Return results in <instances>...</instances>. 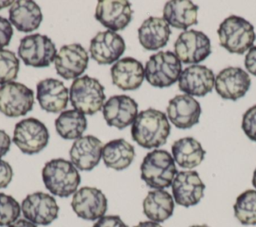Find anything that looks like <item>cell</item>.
I'll return each mask as SVG.
<instances>
[{"label": "cell", "instance_id": "1", "mask_svg": "<svg viewBox=\"0 0 256 227\" xmlns=\"http://www.w3.org/2000/svg\"><path fill=\"white\" fill-rule=\"evenodd\" d=\"M170 124L162 111L148 108L141 111L131 126L132 139L146 149L157 148L166 143L170 134Z\"/></svg>", "mask_w": 256, "mask_h": 227}, {"label": "cell", "instance_id": "2", "mask_svg": "<svg viewBox=\"0 0 256 227\" xmlns=\"http://www.w3.org/2000/svg\"><path fill=\"white\" fill-rule=\"evenodd\" d=\"M42 179L49 192L62 198L74 194L81 181L77 168L62 158L52 159L44 165Z\"/></svg>", "mask_w": 256, "mask_h": 227}, {"label": "cell", "instance_id": "3", "mask_svg": "<svg viewBox=\"0 0 256 227\" xmlns=\"http://www.w3.org/2000/svg\"><path fill=\"white\" fill-rule=\"evenodd\" d=\"M140 170L142 180L147 186L154 189L169 187L178 173L171 154L161 149L149 152L144 157Z\"/></svg>", "mask_w": 256, "mask_h": 227}, {"label": "cell", "instance_id": "4", "mask_svg": "<svg viewBox=\"0 0 256 227\" xmlns=\"http://www.w3.org/2000/svg\"><path fill=\"white\" fill-rule=\"evenodd\" d=\"M217 34L220 45L230 53L243 54L256 39L253 25L244 18L231 15L220 24Z\"/></svg>", "mask_w": 256, "mask_h": 227}, {"label": "cell", "instance_id": "5", "mask_svg": "<svg viewBox=\"0 0 256 227\" xmlns=\"http://www.w3.org/2000/svg\"><path fill=\"white\" fill-rule=\"evenodd\" d=\"M69 99L74 109L84 115H93L104 105V87L93 77L88 75L79 77L71 84Z\"/></svg>", "mask_w": 256, "mask_h": 227}, {"label": "cell", "instance_id": "6", "mask_svg": "<svg viewBox=\"0 0 256 227\" xmlns=\"http://www.w3.org/2000/svg\"><path fill=\"white\" fill-rule=\"evenodd\" d=\"M145 78L154 87H169L174 84L182 72V64L175 53L160 51L150 56L145 65Z\"/></svg>", "mask_w": 256, "mask_h": 227}, {"label": "cell", "instance_id": "7", "mask_svg": "<svg viewBox=\"0 0 256 227\" xmlns=\"http://www.w3.org/2000/svg\"><path fill=\"white\" fill-rule=\"evenodd\" d=\"M57 51L52 40L42 34H32L21 39L18 55L25 65L48 67L56 57Z\"/></svg>", "mask_w": 256, "mask_h": 227}, {"label": "cell", "instance_id": "8", "mask_svg": "<svg viewBox=\"0 0 256 227\" xmlns=\"http://www.w3.org/2000/svg\"><path fill=\"white\" fill-rule=\"evenodd\" d=\"M49 133L40 120L30 117L19 121L14 128L13 142L24 153L36 154L48 144Z\"/></svg>", "mask_w": 256, "mask_h": 227}, {"label": "cell", "instance_id": "9", "mask_svg": "<svg viewBox=\"0 0 256 227\" xmlns=\"http://www.w3.org/2000/svg\"><path fill=\"white\" fill-rule=\"evenodd\" d=\"M34 93L26 85L9 82L0 87V112L8 117H20L31 111Z\"/></svg>", "mask_w": 256, "mask_h": 227}, {"label": "cell", "instance_id": "10", "mask_svg": "<svg viewBox=\"0 0 256 227\" xmlns=\"http://www.w3.org/2000/svg\"><path fill=\"white\" fill-rule=\"evenodd\" d=\"M174 51L181 62L196 64L204 61L211 54L210 39L201 31L186 30L178 36Z\"/></svg>", "mask_w": 256, "mask_h": 227}, {"label": "cell", "instance_id": "11", "mask_svg": "<svg viewBox=\"0 0 256 227\" xmlns=\"http://www.w3.org/2000/svg\"><path fill=\"white\" fill-rule=\"evenodd\" d=\"M21 212L26 220L35 225L51 224L59 213V206L54 197L44 192L27 195L21 203Z\"/></svg>", "mask_w": 256, "mask_h": 227}, {"label": "cell", "instance_id": "12", "mask_svg": "<svg viewBox=\"0 0 256 227\" xmlns=\"http://www.w3.org/2000/svg\"><path fill=\"white\" fill-rule=\"evenodd\" d=\"M71 206L76 215L84 220H98L107 211V198L95 187H82L74 194Z\"/></svg>", "mask_w": 256, "mask_h": 227}, {"label": "cell", "instance_id": "13", "mask_svg": "<svg viewBox=\"0 0 256 227\" xmlns=\"http://www.w3.org/2000/svg\"><path fill=\"white\" fill-rule=\"evenodd\" d=\"M88 60V53L82 45H64L56 54L55 69L57 74L66 80L77 79L86 70Z\"/></svg>", "mask_w": 256, "mask_h": 227}, {"label": "cell", "instance_id": "14", "mask_svg": "<svg viewBox=\"0 0 256 227\" xmlns=\"http://www.w3.org/2000/svg\"><path fill=\"white\" fill-rule=\"evenodd\" d=\"M173 199L178 205L190 207L198 204L204 195L205 184L196 171H180L172 182Z\"/></svg>", "mask_w": 256, "mask_h": 227}, {"label": "cell", "instance_id": "15", "mask_svg": "<svg viewBox=\"0 0 256 227\" xmlns=\"http://www.w3.org/2000/svg\"><path fill=\"white\" fill-rule=\"evenodd\" d=\"M125 51V41L116 32L106 30L97 33L90 42L89 52L98 64L117 62Z\"/></svg>", "mask_w": 256, "mask_h": 227}, {"label": "cell", "instance_id": "16", "mask_svg": "<svg viewBox=\"0 0 256 227\" xmlns=\"http://www.w3.org/2000/svg\"><path fill=\"white\" fill-rule=\"evenodd\" d=\"M251 79L249 74L239 67H227L215 77L216 92L223 98L236 101L249 90Z\"/></svg>", "mask_w": 256, "mask_h": 227}, {"label": "cell", "instance_id": "17", "mask_svg": "<svg viewBox=\"0 0 256 227\" xmlns=\"http://www.w3.org/2000/svg\"><path fill=\"white\" fill-rule=\"evenodd\" d=\"M138 115V104L127 95L110 97L103 105V116L109 126L124 129L131 125Z\"/></svg>", "mask_w": 256, "mask_h": 227}, {"label": "cell", "instance_id": "18", "mask_svg": "<svg viewBox=\"0 0 256 227\" xmlns=\"http://www.w3.org/2000/svg\"><path fill=\"white\" fill-rule=\"evenodd\" d=\"M131 5L126 0L98 1L95 18L110 31L123 30L132 18Z\"/></svg>", "mask_w": 256, "mask_h": 227}, {"label": "cell", "instance_id": "19", "mask_svg": "<svg viewBox=\"0 0 256 227\" xmlns=\"http://www.w3.org/2000/svg\"><path fill=\"white\" fill-rule=\"evenodd\" d=\"M178 84L179 89L187 95L202 97L212 91L215 75L204 65H192L181 72Z\"/></svg>", "mask_w": 256, "mask_h": 227}, {"label": "cell", "instance_id": "20", "mask_svg": "<svg viewBox=\"0 0 256 227\" xmlns=\"http://www.w3.org/2000/svg\"><path fill=\"white\" fill-rule=\"evenodd\" d=\"M103 146L101 140L95 136H82L72 144L69 151L70 160L77 169L90 171L100 162Z\"/></svg>", "mask_w": 256, "mask_h": 227}, {"label": "cell", "instance_id": "21", "mask_svg": "<svg viewBox=\"0 0 256 227\" xmlns=\"http://www.w3.org/2000/svg\"><path fill=\"white\" fill-rule=\"evenodd\" d=\"M167 115L172 124L177 128L188 129L199 122L201 106L190 95H176L169 101Z\"/></svg>", "mask_w": 256, "mask_h": 227}, {"label": "cell", "instance_id": "22", "mask_svg": "<svg viewBox=\"0 0 256 227\" xmlns=\"http://www.w3.org/2000/svg\"><path fill=\"white\" fill-rule=\"evenodd\" d=\"M36 98L42 109L50 113H58L67 107L69 91L62 81L46 78L37 84Z\"/></svg>", "mask_w": 256, "mask_h": 227}, {"label": "cell", "instance_id": "23", "mask_svg": "<svg viewBox=\"0 0 256 227\" xmlns=\"http://www.w3.org/2000/svg\"><path fill=\"white\" fill-rule=\"evenodd\" d=\"M110 72L113 84L125 91L139 88L145 77L143 65L132 57H125L115 62Z\"/></svg>", "mask_w": 256, "mask_h": 227}, {"label": "cell", "instance_id": "24", "mask_svg": "<svg viewBox=\"0 0 256 227\" xmlns=\"http://www.w3.org/2000/svg\"><path fill=\"white\" fill-rule=\"evenodd\" d=\"M171 35L169 24L161 17L147 18L138 29V39L146 50H157L164 47Z\"/></svg>", "mask_w": 256, "mask_h": 227}, {"label": "cell", "instance_id": "25", "mask_svg": "<svg viewBox=\"0 0 256 227\" xmlns=\"http://www.w3.org/2000/svg\"><path fill=\"white\" fill-rule=\"evenodd\" d=\"M41 9L31 0L14 1L9 9V21L21 32H31L40 26Z\"/></svg>", "mask_w": 256, "mask_h": 227}, {"label": "cell", "instance_id": "26", "mask_svg": "<svg viewBox=\"0 0 256 227\" xmlns=\"http://www.w3.org/2000/svg\"><path fill=\"white\" fill-rule=\"evenodd\" d=\"M198 6L188 0L168 1L163 9V19L172 27L187 29L197 24Z\"/></svg>", "mask_w": 256, "mask_h": 227}, {"label": "cell", "instance_id": "27", "mask_svg": "<svg viewBox=\"0 0 256 227\" xmlns=\"http://www.w3.org/2000/svg\"><path fill=\"white\" fill-rule=\"evenodd\" d=\"M173 211L174 199L171 194L163 189L148 192L143 201V212L151 221L164 222L172 216Z\"/></svg>", "mask_w": 256, "mask_h": 227}, {"label": "cell", "instance_id": "28", "mask_svg": "<svg viewBox=\"0 0 256 227\" xmlns=\"http://www.w3.org/2000/svg\"><path fill=\"white\" fill-rule=\"evenodd\" d=\"M171 150L174 161L180 167L187 169L198 166L206 154L202 145L192 137H184L175 141Z\"/></svg>", "mask_w": 256, "mask_h": 227}, {"label": "cell", "instance_id": "29", "mask_svg": "<svg viewBox=\"0 0 256 227\" xmlns=\"http://www.w3.org/2000/svg\"><path fill=\"white\" fill-rule=\"evenodd\" d=\"M135 156L134 147L124 139H114L103 146L104 164L114 170H124L130 166Z\"/></svg>", "mask_w": 256, "mask_h": 227}, {"label": "cell", "instance_id": "30", "mask_svg": "<svg viewBox=\"0 0 256 227\" xmlns=\"http://www.w3.org/2000/svg\"><path fill=\"white\" fill-rule=\"evenodd\" d=\"M57 133L64 139L76 140L82 137L87 128V120L83 113L76 109L65 110L55 120Z\"/></svg>", "mask_w": 256, "mask_h": 227}, {"label": "cell", "instance_id": "31", "mask_svg": "<svg viewBox=\"0 0 256 227\" xmlns=\"http://www.w3.org/2000/svg\"><path fill=\"white\" fill-rule=\"evenodd\" d=\"M234 215L243 225H256V190L241 193L233 206Z\"/></svg>", "mask_w": 256, "mask_h": 227}, {"label": "cell", "instance_id": "32", "mask_svg": "<svg viewBox=\"0 0 256 227\" xmlns=\"http://www.w3.org/2000/svg\"><path fill=\"white\" fill-rule=\"evenodd\" d=\"M20 68V63L16 55L10 51L0 50V84L13 82L17 77Z\"/></svg>", "mask_w": 256, "mask_h": 227}, {"label": "cell", "instance_id": "33", "mask_svg": "<svg viewBox=\"0 0 256 227\" xmlns=\"http://www.w3.org/2000/svg\"><path fill=\"white\" fill-rule=\"evenodd\" d=\"M21 207L18 201L10 195L0 192V227L10 226L18 220Z\"/></svg>", "mask_w": 256, "mask_h": 227}, {"label": "cell", "instance_id": "34", "mask_svg": "<svg viewBox=\"0 0 256 227\" xmlns=\"http://www.w3.org/2000/svg\"><path fill=\"white\" fill-rule=\"evenodd\" d=\"M241 126L246 136L256 142V105L250 107L243 114Z\"/></svg>", "mask_w": 256, "mask_h": 227}, {"label": "cell", "instance_id": "35", "mask_svg": "<svg viewBox=\"0 0 256 227\" xmlns=\"http://www.w3.org/2000/svg\"><path fill=\"white\" fill-rule=\"evenodd\" d=\"M12 35L13 29L10 21L0 16V50L10 43Z\"/></svg>", "mask_w": 256, "mask_h": 227}, {"label": "cell", "instance_id": "36", "mask_svg": "<svg viewBox=\"0 0 256 227\" xmlns=\"http://www.w3.org/2000/svg\"><path fill=\"white\" fill-rule=\"evenodd\" d=\"M92 227H128L117 215L103 216L97 220Z\"/></svg>", "mask_w": 256, "mask_h": 227}, {"label": "cell", "instance_id": "37", "mask_svg": "<svg viewBox=\"0 0 256 227\" xmlns=\"http://www.w3.org/2000/svg\"><path fill=\"white\" fill-rule=\"evenodd\" d=\"M13 177V169L11 165L0 159V188H6Z\"/></svg>", "mask_w": 256, "mask_h": 227}, {"label": "cell", "instance_id": "38", "mask_svg": "<svg viewBox=\"0 0 256 227\" xmlns=\"http://www.w3.org/2000/svg\"><path fill=\"white\" fill-rule=\"evenodd\" d=\"M245 67L248 72L256 76V46H252L246 54Z\"/></svg>", "mask_w": 256, "mask_h": 227}, {"label": "cell", "instance_id": "39", "mask_svg": "<svg viewBox=\"0 0 256 227\" xmlns=\"http://www.w3.org/2000/svg\"><path fill=\"white\" fill-rule=\"evenodd\" d=\"M11 139L10 136L4 131L0 129V158L3 157L10 149Z\"/></svg>", "mask_w": 256, "mask_h": 227}, {"label": "cell", "instance_id": "40", "mask_svg": "<svg viewBox=\"0 0 256 227\" xmlns=\"http://www.w3.org/2000/svg\"><path fill=\"white\" fill-rule=\"evenodd\" d=\"M8 227H37V226L26 219H18Z\"/></svg>", "mask_w": 256, "mask_h": 227}, {"label": "cell", "instance_id": "41", "mask_svg": "<svg viewBox=\"0 0 256 227\" xmlns=\"http://www.w3.org/2000/svg\"><path fill=\"white\" fill-rule=\"evenodd\" d=\"M134 227H162V226L159 223L154 221H142Z\"/></svg>", "mask_w": 256, "mask_h": 227}, {"label": "cell", "instance_id": "42", "mask_svg": "<svg viewBox=\"0 0 256 227\" xmlns=\"http://www.w3.org/2000/svg\"><path fill=\"white\" fill-rule=\"evenodd\" d=\"M252 184H253V186L255 187V189H256V169L254 170V173H253V177H252Z\"/></svg>", "mask_w": 256, "mask_h": 227}, {"label": "cell", "instance_id": "43", "mask_svg": "<svg viewBox=\"0 0 256 227\" xmlns=\"http://www.w3.org/2000/svg\"><path fill=\"white\" fill-rule=\"evenodd\" d=\"M190 227H209L207 225H193V226H190Z\"/></svg>", "mask_w": 256, "mask_h": 227}]
</instances>
